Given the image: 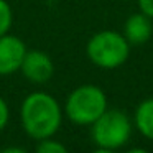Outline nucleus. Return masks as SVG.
<instances>
[{"label": "nucleus", "instance_id": "1", "mask_svg": "<svg viewBox=\"0 0 153 153\" xmlns=\"http://www.w3.org/2000/svg\"><path fill=\"white\" fill-rule=\"evenodd\" d=\"M22 125L28 137L45 140L53 137L59 130L63 114L53 96L46 92H31L25 97L20 109Z\"/></svg>", "mask_w": 153, "mask_h": 153}, {"label": "nucleus", "instance_id": "2", "mask_svg": "<svg viewBox=\"0 0 153 153\" xmlns=\"http://www.w3.org/2000/svg\"><path fill=\"white\" fill-rule=\"evenodd\" d=\"M86 53L92 64L104 69H115L128 59L130 43L123 35L112 30H104L87 41Z\"/></svg>", "mask_w": 153, "mask_h": 153}, {"label": "nucleus", "instance_id": "3", "mask_svg": "<svg viewBox=\"0 0 153 153\" xmlns=\"http://www.w3.org/2000/svg\"><path fill=\"white\" fill-rule=\"evenodd\" d=\"M64 109L71 122L77 125H92L107 110V97L100 87L84 84L69 94Z\"/></svg>", "mask_w": 153, "mask_h": 153}, {"label": "nucleus", "instance_id": "4", "mask_svg": "<svg viewBox=\"0 0 153 153\" xmlns=\"http://www.w3.org/2000/svg\"><path fill=\"white\" fill-rule=\"evenodd\" d=\"M132 135V123L125 112L107 109L92 123V140L99 152H112L122 148Z\"/></svg>", "mask_w": 153, "mask_h": 153}, {"label": "nucleus", "instance_id": "5", "mask_svg": "<svg viewBox=\"0 0 153 153\" xmlns=\"http://www.w3.org/2000/svg\"><path fill=\"white\" fill-rule=\"evenodd\" d=\"M27 54L25 43L15 35L0 36V76H8L20 69L22 61Z\"/></svg>", "mask_w": 153, "mask_h": 153}, {"label": "nucleus", "instance_id": "6", "mask_svg": "<svg viewBox=\"0 0 153 153\" xmlns=\"http://www.w3.org/2000/svg\"><path fill=\"white\" fill-rule=\"evenodd\" d=\"M20 69L28 81L35 84H43L51 79L54 73V64L51 58L43 51L27 50V54L22 61Z\"/></svg>", "mask_w": 153, "mask_h": 153}, {"label": "nucleus", "instance_id": "7", "mask_svg": "<svg viewBox=\"0 0 153 153\" xmlns=\"http://www.w3.org/2000/svg\"><path fill=\"white\" fill-rule=\"evenodd\" d=\"M153 33L152 18L145 13H133L127 18L123 27V36L127 38L130 45H143L150 40Z\"/></svg>", "mask_w": 153, "mask_h": 153}, {"label": "nucleus", "instance_id": "8", "mask_svg": "<svg viewBox=\"0 0 153 153\" xmlns=\"http://www.w3.org/2000/svg\"><path fill=\"white\" fill-rule=\"evenodd\" d=\"M135 127L143 137L153 140V97L145 99L135 110Z\"/></svg>", "mask_w": 153, "mask_h": 153}, {"label": "nucleus", "instance_id": "9", "mask_svg": "<svg viewBox=\"0 0 153 153\" xmlns=\"http://www.w3.org/2000/svg\"><path fill=\"white\" fill-rule=\"evenodd\" d=\"M12 20H13V13H12L10 5L5 0H0V36L8 33L12 27Z\"/></svg>", "mask_w": 153, "mask_h": 153}, {"label": "nucleus", "instance_id": "10", "mask_svg": "<svg viewBox=\"0 0 153 153\" xmlns=\"http://www.w3.org/2000/svg\"><path fill=\"white\" fill-rule=\"evenodd\" d=\"M36 152L38 153H66L68 148L63 143L56 142V140H51V137H50V138L40 140V143L36 146Z\"/></svg>", "mask_w": 153, "mask_h": 153}, {"label": "nucleus", "instance_id": "11", "mask_svg": "<svg viewBox=\"0 0 153 153\" xmlns=\"http://www.w3.org/2000/svg\"><path fill=\"white\" fill-rule=\"evenodd\" d=\"M8 115H10V112H8V105L7 102H5L2 97H0V130H4V127L7 125L8 122Z\"/></svg>", "mask_w": 153, "mask_h": 153}, {"label": "nucleus", "instance_id": "12", "mask_svg": "<svg viewBox=\"0 0 153 153\" xmlns=\"http://www.w3.org/2000/svg\"><path fill=\"white\" fill-rule=\"evenodd\" d=\"M138 7L142 13H145L153 20V0H138Z\"/></svg>", "mask_w": 153, "mask_h": 153}]
</instances>
